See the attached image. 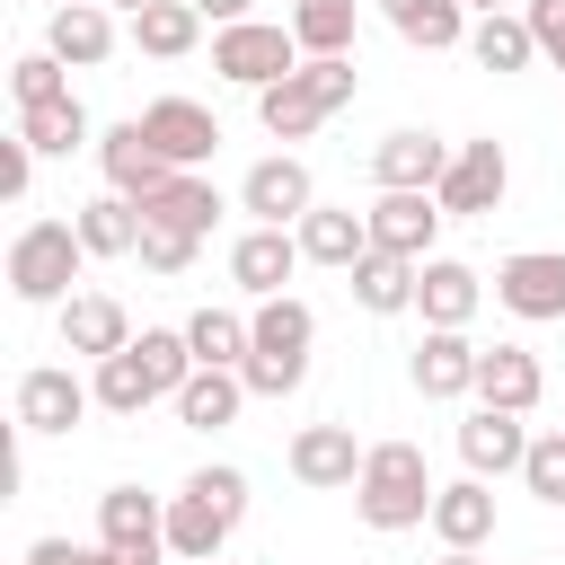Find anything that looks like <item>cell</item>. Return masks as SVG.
Segmentation results:
<instances>
[{"label": "cell", "mask_w": 565, "mask_h": 565, "mask_svg": "<svg viewBox=\"0 0 565 565\" xmlns=\"http://www.w3.org/2000/svg\"><path fill=\"white\" fill-rule=\"evenodd\" d=\"M185 380H194V344H185V327H141L124 353L97 362V406H106V415H141V406L177 397Z\"/></svg>", "instance_id": "1"}, {"label": "cell", "mask_w": 565, "mask_h": 565, "mask_svg": "<svg viewBox=\"0 0 565 565\" xmlns=\"http://www.w3.org/2000/svg\"><path fill=\"white\" fill-rule=\"evenodd\" d=\"M309 344H318L309 300H291V291L256 300V318H247V362H238L247 397H291V388L309 380Z\"/></svg>", "instance_id": "2"}, {"label": "cell", "mask_w": 565, "mask_h": 565, "mask_svg": "<svg viewBox=\"0 0 565 565\" xmlns=\"http://www.w3.org/2000/svg\"><path fill=\"white\" fill-rule=\"evenodd\" d=\"M433 468H424V450L415 441H371L362 450V477H353V512L371 521V530H415V521H433Z\"/></svg>", "instance_id": "3"}, {"label": "cell", "mask_w": 565, "mask_h": 565, "mask_svg": "<svg viewBox=\"0 0 565 565\" xmlns=\"http://www.w3.org/2000/svg\"><path fill=\"white\" fill-rule=\"evenodd\" d=\"M79 265H88L79 221H26V230L9 238V291H18L26 309H62L71 282H79Z\"/></svg>", "instance_id": "4"}, {"label": "cell", "mask_w": 565, "mask_h": 565, "mask_svg": "<svg viewBox=\"0 0 565 565\" xmlns=\"http://www.w3.org/2000/svg\"><path fill=\"white\" fill-rule=\"evenodd\" d=\"M309 53H300V35L291 26H265V18H238V26H212V71L221 79H238V88H274V79H291Z\"/></svg>", "instance_id": "5"}, {"label": "cell", "mask_w": 565, "mask_h": 565, "mask_svg": "<svg viewBox=\"0 0 565 565\" xmlns=\"http://www.w3.org/2000/svg\"><path fill=\"white\" fill-rule=\"evenodd\" d=\"M441 194L433 185H380V203H371V247H388V256H433V238H441Z\"/></svg>", "instance_id": "6"}, {"label": "cell", "mask_w": 565, "mask_h": 565, "mask_svg": "<svg viewBox=\"0 0 565 565\" xmlns=\"http://www.w3.org/2000/svg\"><path fill=\"white\" fill-rule=\"evenodd\" d=\"M503 185H512L503 141H459L433 194H441V212H450V221H477V212H494V203H503Z\"/></svg>", "instance_id": "7"}, {"label": "cell", "mask_w": 565, "mask_h": 565, "mask_svg": "<svg viewBox=\"0 0 565 565\" xmlns=\"http://www.w3.org/2000/svg\"><path fill=\"white\" fill-rule=\"evenodd\" d=\"M494 300H503L512 318H530V327L565 318V256H556V247H521V256H503V265H494Z\"/></svg>", "instance_id": "8"}, {"label": "cell", "mask_w": 565, "mask_h": 565, "mask_svg": "<svg viewBox=\"0 0 565 565\" xmlns=\"http://www.w3.org/2000/svg\"><path fill=\"white\" fill-rule=\"evenodd\" d=\"M238 212H256V221H274V230H300V221L318 212V185H309V168H300L291 150H274V159H256V168H247Z\"/></svg>", "instance_id": "9"}, {"label": "cell", "mask_w": 565, "mask_h": 565, "mask_svg": "<svg viewBox=\"0 0 565 565\" xmlns=\"http://www.w3.org/2000/svg\"><path fill=\"white\" fill-rule=\"evenodd\" d=\"M141 132L159 141L168 168H203V159L221 150V115L194 106V97H150V106H141Z\"/></svg>", "instance_id": "10"}, {"label": "cell", "mask_w": 565, "mask_h": 565, "mask_svg": "<svg viewBox=\"0 0 565 565\" xmlns=\"http://www.w3.org/2000/svg\"><path fill=\"white\" fill-rule=\"evenodd\" d=\"M97 539L124 547V556H141V565H159V547H168V503L141 494V486H106V494H97Z\"/></svg>", "instance_id": "11"}, {"label": "cell", "mask_w": 565, "mask_h": 565, "mask_svg": "<svg viewBox=\"0 0 565 565\" xmlns=\"http://www.w3.org/2000/svg\"><path fill=\"white\" fill-rule=\"evenodd\" d=\"M88 406H97V380H71L62 362H44V371L18 380V433H71Z\"/></svg>", "instance_id": "12"}, {"label": "cell", "mask_w": 565, "mask_h": 565, "mask_svg": "<svg viewBox=\"0 0 565 565\" xmlns=\"http://www.w3.org/2000/svg\"><path fill=\"white\" fill-rule=\"evenodd\" d=\"M230 530H238V512H230L212 486H194V477H185V494H168V556L203 565V556H221V547H230Z\"/></svg>", "instance_id": "13"}, {"label": "cell", "mask_w": 565, "mask_h": 565, "mask_svg": "<svg viewBox=\"0 0 565 565\" xmlns=\"http://www.w3.org/2000/svg\"><path fill=\"white\" fill-rule=\"evenodd\" d=\"M300 265H309V256H300V230H274V221H256V230L230 247V282H238V291H256V300H274Z\"/></svg>", "instance_id": "14"}, {"label": "cell", "mask_w": 565, "mask_h": 565, "mask_svg": "<svg viewBox=\"0 0 565 565\" xmlns=\"http://www.w3.org/2000/svg\"><path fill=\"white\" fill-rule=\"evenodd\" d=\"M291 477H300L309 494L353 486V477H362V441H353V424H300V433H291Z\"/></svg>", "instance_id": "15"}, {"label": "cell", "mask_w": 565, "mask_h": 565, "mask_svg": "<svg viewBox=\"0 0 565 565\" xmlns=\"http://www.w3.org/2000/svg\"><path fill=\"white\" fill-rule=\"evenodd\" d=\"M97 168H106V185H115V194H132V203H150V194L177 177V168L159 159V141L141 132V115H132V124H115V132L97 141Z\"/></svg>", "instance_id": "16"}, {"label": "cell", "mask_w": 565, "mask_h": 565, "mask_svg": "<svg viewBox=\"0 0 565 565\" xmlns=\"http://www.w3.org/2000/svg\"><path fill=\"white\" fill-rule=\"evenodd\" d=\"M441 168H450V141L424 132V124H397L371 150V185H441Z\"/></svg>", "instance_id": "17"}, {"label": "cell", "mask_w": 565, "mask_h": 565, "mask_svg": "<svg viewBox=\"0 0 565 565\" xmlns=\"http://www.w3.org/2000/svg\"><path fill=\"white\" fill-rule=\"evenodd\" d=\"M124 344H132V318H124L115 291H71V300H62V353L106 362V353H124Z\"/></svg>", "instance_id": "18"}, {"label": "cell", "mask_w": 565, "mask_h": 565, "mask_svg": "<svg viewBox=\"0 0 565 565\" xmlns=\"http://www.w3.org/2000/svg\"><path fill=\"white\" fill-rule=\"evenodd\" d=\"M477 353H486V344H468V327H424V344H415V388H424V397H477Z\"/></svg>", "instance_id": "19"}, {"label": "cell", "mask_w": 565, "mask_h": 565, "mask_svg": "<svg viewBox=\"0 0 565 565\" xmlns=\"http://www.w3.org/2000/svg\"><path fill=\"white\" fill-rule=\"evenodd\" d=\"M459 459H468V477H503V468H521V459H530V433H521V415L477 397V415L459 424Z\"/></svg>", "instance_id": "20"}, {"label": "cell", "mask_w": 565, "mask_h": 565, "mask_svg": "<svg viewBox=\"0 0 565 565\" xmlns=\"http://www.w3.org/2000/svg\"><path fill=\"white\" fill-rule=\"evenodd\" d=\"M477 265H459V256H424L415 265V309H424V327H468L477 318Z\"/></svg>", "instance_id": "21"}, {"label": "cell", "mask_w": 565, "mask_h": 565, "mask_svg": "<svg viewBox=\"0 0 565 565\" xmlns=\"http://www.w3.org/2000/svg\"><path fill=\"white\" fill-rule=\"evenodd\" d=\"M300 256H309V265L353 274V265L371 256V212H353V203H344V212H335V203H318V212L300 221Z\"/></svg>", "instance_id": "22"}, {"label": "cell", "mask_w": 565, "mask_h": 565, "mask_svg": "<svg viewBox=\"0 0 565 565\" xmlns=\"http://www.w3.org/2000/svg\"><path fill=\"white\" fill-rule=\"evenodd\" d=\"M539 388H547V371H539V353H530V344H486V353H477V397H486V406L530 415V406H539Z\"/></svg>", "instance_id": "23"}, {"label": "cell", "mask_w": 565, "mask_h": 565, "mask_svg": "<svg viewBox=\"0 0 565 565\" xmlns=\"http://www.w3.org/2000/svg\"><path fill=\"white\" fill-rule=\"evenodd\" d=\"M44 53H62L71 71H97V62L115 53V18H106V0H79V9H53V26H44Z\"/></svg>", "instance_id": "24"}, {"label": "cell", "mask_w": 565, "mask_h": 565, "mask_svg": "<svg viewBox=\"0 0 565 565\" xmlns=\"http://www.w3.org/2000/svg\"><path fill=\"white\" fill-rule=\"evenodd\" d=\"M238 406H247V380H238V371H221V362H194V380L177 388V424H194V433L238 424Z\"/></svg>", "instance_id": "25"}, {"label": "cell", "mask_w": 565, "mask_h": 565, "mask_svg": "<svg viewBox=\"0 0 565 565\" xmlns=\"http://www.w3.org/2000/svg\"><path fill=\"white\" fill-rule=\"evenodd\" d=\"M433 539H441V547H486V539H494V494H486V477H459V486L433 494Z\"/></svg>", "instance_id": "26"}, {"label": "cell", "mask_w": 565, "mask_h": 565, "mask_svg": "<svg viewBox=\"0 0 565 565\" xmlns=\"http://www.w3.org/2000/svg\"><path fill=\"white\" fill-rule=\"evenodd\" d=\"M380 18H388L415 53H450V44H468V0H380Z\"/></svg>", "instance_id": "27"}, {"label": "cell", "mask_w": 565, "mask_h": 565, "mask_svg": "<svg viewBox=\"0 0 565 565\" xmlns=\"http://www.w3.org/2000/svg\"><path fill=\"white\" fill-rule=\"evenodd\" d=\"M141 221H159V230H194V238H212V221H221V194H212V177H194V168H177L150 203H141Z\"/></svg>", "instance_id": "28"}, {"label": "cell", "mask_w": 565, "mask_h": 565, "mask_svg": "<svg viewBox=\"0 0 565 565\" xmlns=\"http://www.w3.org/2000/svg\"><path fill=\"white\" fill-rule=\"evenodd\" d=\"M132 44H141L150 62H185V53L203 44V9H194V0H150V9L132 18Z\"/></svg>", "instance_id": "29"}, {"label": "cell", "mask_w": 565, "mask_h": 565, "mask_svg": "<svg viewBox=\"0 0 565 565\" xmlns=\"http://www.w3.org/2000/svg\"><path fill=\"white\" fill-rule=\"evenodd\" d=\"M353 300L371 309V318H397V309H415V256H388V247H371L353 274Z\"/></svg>", "instance_id": "30"}, {"label": "cell", "mask_w": 565, "mask_h": 565, "mask_svg": "<svg viewBox=\"0 0 565 565\" xmlns=\"http://www.w3.org/2000/svg\"><path fill=\"white\" fill-rule=\"evenodd\" d=\"M79 247H88V256H141V203H132V194L79 203Z\"/></svg>", "instance_id": "31"}, {"label": "cell", "mask_w": 565, "mask_h": 565, "mask_svg": "<svg viewBox=\"0 0 565 565\" xmlns=\"http://www.w3.org/2000/svg\"><path fill=\"white\" fill-rule=\"evenodd\" d=\"M256 124L274 132V141H309L318 124H327V106L309 97V79L291 71V79H274V88H256Z\"/></svg>", "instance_id": "32"}, {"label": "cell", "mask_w": 565, "mask_h": 565, "mask_svg": "<svg viewBox=\"0 0 565 565\" xmlns=\"http://www.w3.org/2000/svg\"><path fill=\"white\" fill-rule=\"evenodd\" d=\"M468 53H477V71H530L539 62V35H530V18H477L468 26Z\"/></svg>", "instance_id": "33"}, {"label": "cell", "mask_w": 565, "mask_h": 565, "mask_svg": "<svg viewBox=\"0 0 565 565\" xmlns=\"http://www.w3.org/2000/svg\"><path fill=\"white\" fill-rule=\"evenodd\" d=\"M18 132L44 150V159H71L88 141V106L79 97H44V106H18Z\"/></svg>", "instance_id": "34"}, {"label": "cell", "mask_w": 565, "mask_h": 565, "mask_svg": "<svg viewBox=\"0 0 565 565\" xmlns=\"http://www.w3.org/2000/svg\"><path fill=\"white\" fill-rule=\"evenodd\" d=\"M282 26L300 35V53H353V0H291Z\"/></svg>", "instance_id": "35"}, {"label": "cell", "mask_w": 565, "mask_h": 565, "mask_svg": "<svg viewBox=\"0 0 565 565\" xmlns=\"http://www.w3.org/2000/svg\"><path fill=\"white\" fill-rule=\"evenodd\" d=\"M185 344H194V362L238 371V362H247V318H238V309H194V318H185Z\"/></svg>", "instance_id": "36"}, {"label": "cell", "mask_w": 565, "mask_h": 565, "mask_svg": "<svg viewBox=\"0 0 565 565\" xmlns=\"http://www.w3.org/2000/svg\"><path fill=\"white\" fill-rule=\"evenodd\" d=\"M62 71H71L62 53H18V62H9V97H18V106H44V97H71V79H62Z\"/></svg>", "instance_id": "37"}, {"label": "cell", "mask_w": 565, "mask_h": 565, "mask_svg": "<svg viewBox=\"0 0 565 565\" xmlns=\"http://www.w3.org/2000/svg\"><path fill=\"white\" fill-rule=\"evenodd\" d=\"M521 486H530L539 503H556V512H565V433H530V459H521Z\"/></svg>", "instance_id": "38"}, {"label": "cell", "mask_w": 565, "mask_h": 565, "mask_svg": "<svg viewBox=\"0 0 565 565\" xmlns=\"http://www.w3.org/2000/svg\"><path fill=\"white\" fill-rule=\"evenodd\" d=\"M300 79H309V97L335 115V106H353V79H362V71H353V53H309Z\"/></svg>", "instance_id": "39"}, {"label": "cell", "mask_w": 565, "mask_h": 565, "mask_svg": "<svg viewBox=\"0 0 565 565\" xmlns=\"http://www.w3.org/2000/svg\"><path fill=\"white\" fill-rule=\"evenodd\" d=\"M194 256H203L194 230H159V221H141V265H150V274H185Z\"/></svg>", "instance_id": "40"}, {"label": "cell", "mask_w": 565, "mask_h": 565, "mask_svg": "<svg viewBox=\"0 0 565 565\" xmlns=\"http://www.w3.org/2000/svg\"><path fill=\"white\" fill-rule=\"evenodd\" d=\"M26 556H44V565H141V556H124V547H106V539H97V547H71V539H35Z\"/></svg>", "instance_id": "41"}, {"label": "cell", "mask_w": 565, "mask_h": 565, "mask_svg": "<svg viewBox=\"0 0 565 565\" xmlns=\"http://www.w3.org/2000/svg\"><path fill=\"white\" fill-rule=\"evenodd\" d=\"M26 185H35V141H26V132H9V141H0V194L18 203Z\"/></svg>", "instance_id": "42"}, {"label": "cell", "mask_w": 565, "mask_h": 565, "mask_svg": "<svg viewBox=\"0 0 565 565\" xmlns=\"http://www.w3.org/2000/svg\"><path fill=\"white\" fill-rule=\"evenodd\" d=\"M530 35H539V53L565 71V0H530Z\"/></svg>", "instance_id": "43"}, {"label": "cell", "mask_w": 565, "mask_h": 565, "mask_svg": "<svg viewBox=\"0 0 565 565\" xmlns=\"http://www.w3.org/2000/svg\"><path fill=\"white\" fill-rule=\"evenodd\" d=\"M194 9H203V18H212V26H238V18H247V9H256V0H194Z\"/></svg>", "instance_id": "44"}, {"label": "cell", "mask_w": 565, "mask_h": 565, "mask_svg": "<svg viewBox=\"0 0 565 565\" xmlns=\"http://www.w3.org/2000/svg\"><path fill=\"white\" fill-rule=\"evenodd\" d=\"M441 565H486V556L477 547H441Z\"/></svg>", "instance_id": "45"}, {"label": "cell", "mask_w": 565, "mask_h": 565, "mask_svg": "<svg viewBox=\"0 0 565 565\" xmlns=\"http://www.w3.org/2000/svg\"><path fill=\"white\" fill-rule=\"evenodd\" d=\"M468 9H477V18H494V9H503V0H468Z\"/></svg>", "instance_id": "46"}, {"label": "cell", "mask_w": 565, "mask_h": 565, "mask_svg": "<svg viewBox=\"0 0 565 565\" xmlns=\"http://www.w3.org/2000/svg\"><path fill=\"white\" fill-rule=\"evenodd\" d=\"M115 9H132V18H141V9H150V0H115Z\"/></svg>", "instance_id": "47"}, {"label": "cell", "mask_w": 565, "mask_h": 565, "mask_svg": "<svg viewBox=\"0 0 565 565\" xmlns=\"http://www.w3.org/2000/svg\"><path fill=\"white\" fill-rule=\"evenodd\" d=\"M44 9H79V0H44Z\"/></svg>", "instance_id": "48"}, {"label": "cell", "mask_w": 565, "mask_h": 565, "mask_svg": "<svg viewBox=\"0 0 565 565\" xmlns=\"http://www.w3.org/2000/svg\"><path fill=\"white\" fill-rule=\"evenodd\" d=\"M26 565H44V556H26Z\"/></svg>", "instance_id": "49"}, {"label": "cell", "mask_w": 565, "mask_h": 565, "mask_svg": "<svg viewBox=\"0 0 565 565\" xmlns=\"http://www.w3.org/2000/svg\"><path fill=\"white\" fill-rule=\"evenodd\" d=\"M203 565H221V556H203Z\"/></svg>", "instance_id": "50"}]
</instances>
